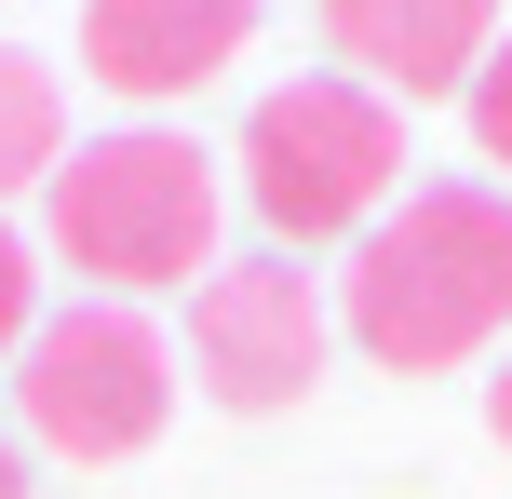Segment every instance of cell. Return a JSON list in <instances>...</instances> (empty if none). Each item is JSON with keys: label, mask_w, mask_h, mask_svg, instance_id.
Segmentation results:
<instances>
[{"label": "cell", "mask_w": 512, "mask_h": 499, "mask_svg": "<svg viewBox=\"0 0 512 499\" xmlns=\"http://www.w3.org/2000/svg\"><path fill=\"white\" fill-rule=\"evenodd\" d=\"M243 203L283 230V257L297 243H337V230H378L391 203H405V122H391V95H364V81L310 68V81H270V95L243 108Z\"/></svg>", "instance_id": "cell-3"}, {"label": "cell", "mask_w": 512, "mask_h": 499, "mask_svg": "<svg viewBox=\"0 0 512 499\" xmlns=\"http://www.w3.org/2000/svg\"><path fill=\"white\" fill-rule=\"evenodd\" d=\"M337 324L391 378H445L472 351H499L512 338V189H486V176L405 189L337 270Z\"/></svg>", "instance_id": "cell-1"}, {"label": "cell", "mask_w": 512, "mask_h": 499, "mask_svg": "<svg viewBox=\"0 0 512 499\" xmlns=\"http://www.w3.org/2000/svg\"><path fill=\"white\" fill-rule=\"evenodd\" d=\"M324 324L337 311L297 257H216L203 297H189V365H203V392L230 419H270V405H297L324 378Z\"/></svg>", "instance_id": "cell-5"}, {"label": "cell", "mask_w": 512, "mask_h": 499, "mask_svg": "<svg viewBox=\"0 0 512 499\" xmlns=\"http://www.w3.org/2000/svg\"><path fill=\"white\" fill-rule=\"evenodd\" d=\"M0 499H27V446H14V432H0Z\"/></svg>", "instance_id": "cell-12"}, {"label": "cell", "mask_w": 512, "mask_h": 499, "mask_svg": "<svg viewBox=\"0 0 512 499\" xmlns=\"http://www.w3.org/2000/svg\"><path fill=\"white\" fill-rule=\"evenodd\" d=\"M459 108H472V149H486L499 176H512V41L486 54V68H472V95H459Z\"/></svg>", "instance_id": "cell-9"}, {"label": "cell", "mask_w": 512, "mask_h": 499, "mask_svg": "<svg viewBox=\"0 0 512 499\" xmlns=\"http://www.w3.org/2000/svg\"><path fill=\"white\" fill-rule=\"evenodd\" d=\"M14 405L27 432H41L54 459H135L162 419H176V351L149 338V311H122V297H81V311H54L41 338L14 351Z\"/></svg>", "instance_id": "cell-4"}, {"label": "cell", "mask_w": 512, "mask_h": 499, "mask_svg": "<svg viewBox=\"0 0 512 499\" xmlns=\"http://www.w3.org/2000/svg\"><path fill=\"white\" fill-rule=\"evenodd\" d=\"M486 432H499V446H512V365L486 378Z\"/></svg>", "instance_id": "cell-11"}, {"label": "cell", "mask_w": 512, "mask_h": 499, "mask_svg": "<svg viewBox=\"0 0 512 499\" xmlns=\"http://www.w3.org/2000/svg\"><path fill=\"white\" fill-rule=\"evenodd\" d=\"M324 14V54L337 81H364V95H472V68L499 54V0H310Z\"/></svg>", "instance_id": "cell-6"}, {"label": "cell", "mask_w": 512, "mask_h": 499, "mask_svg": "<svg viewBox=\"0 0 512 499\" xmlns=\"http://www.w3.org/2000/svg\"><path fill=\"white\" fill-rule=\"evenodd\" d=\"M216 203H230V176H216V149H203V135H176V122L81 135V149L41 176L54 257H68L81 284H108L122 311H135L149 284L216 270Z\"/></svg>", "instance_id": "cell-2"}, {"label": "cell", "mask_w": 512, "mask_h": 499, "mask_svg": "<svg viewBox=\"0 0 512 499\" xmlns=\"http://www.w3.org/2000/svg\"><path fill=\"white\" fill-rule=\"evenodd\" d=\"M54 162H68V95H54L41 54L0 41V189H41Z\"/></svg>", "instance_id": "cell-8"}, {"label": "cell", "mask_w": 512, "mask_h": 499, "mask_svg": "<svg viewBox=\"0 0 512 499\" xmlns=\"http://www.w3.org/2000/svg\"><path fill=\"white\" fill-rule=\"evenodd\" d=\"M41 338V257H27V230H0V351Z\"/></svg>", "instance_id": "cell-10"}, {"label": "cell", "mask_w": 512, "mask_h": 499, "mask_svg": "<svg viewBox=\"0 0 512 499\" xmlns=\"http://www.w3.org/2000/svg\"><path fill=\"white\" fill-rule=\"evenodd\" d=\"M270 0H81V68L122 108H176L256 41Z\"/></svg>", "instance_id": "cell-7"}]
</instances>
